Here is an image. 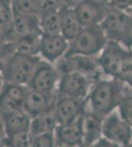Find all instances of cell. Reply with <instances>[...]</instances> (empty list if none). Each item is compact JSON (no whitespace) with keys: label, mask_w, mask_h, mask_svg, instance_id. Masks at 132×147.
Wrapping results in <instances>:
<instances>
[{"label":"cell","mask_w":132,"mask_h":147,"mask_svg":"<svg viewBox=\"0 0 132 147\" xmlns=\"http://www.w3.org/2000/svg\"><path fill=\"white\" fill-rule=\"evenodd\" d=\"M42 35L16 36L13 42L15 44L17 52L30 56H40Z\"/></svg>","instance_id":"21"},{"label":"cell","mask_w":132,"mask_h":147,"mask_svg":"<svg viewBox=\"0 0 132 147\" xmlns=\"http://www.w3.org/2000/svg\"><path fill=\"white\" fill-rule=\"evenodd\" d=\"M56 100L57 93H45L29 89L23 104V110L34 119L53 108Z\"/></svg>","instance_id":"10"},{"label":"cell","mask_w":132,"mask_h":147,"mask_svg":"<svg viewBox=\"0 0 132 147\" xmlns=\"http://www.w3.org/2000/svg\"><path fill=\"white\" fill-rule=\"evenodd\" d=\"M101 26L109 40L132 48V22L125 11L109 6Z\"/></svg>","instance_id":"4"},{"label":"cell","mask_w":132,"mask_h":147,"mask_svg":"<svg viewBox=\"0 0 132 147\" xmlns=\"http://www.w3.org/2000/svg\"><path fill=\"white\" fill-rule=\"evenodd\" d=\"M91 1L95 2V3L99 4V5L105 6V7H109V6H110L109 0H91Z\"/></svg>","instance_id":"28"},{"label":"cell","mask_w":132,"mask_h":147,"mask_svg":"<svg viewBox=\"0 0 132 147\" xmlns=\"http://www.w3.org/2000/svg\"><path fill=\"white\" fill-rule=\"evenodd\" d=\"M126 147H132V140H131V142H130V143H129Z\"/></svg>","instance_id":"31"},{"label":"cell","mask_w":132,"mask_h":147,"mask_svg":"<svg viewBox=\"0 0 132 147\" xmlns=\"http://www.w3.org/2000/svg\"><path fill=\"white\" fill-rule=\"evenodd\" d=\"M47 0H13L12 6L13 9L23 13L32 14V15L40 16L44 11Z\"/></svg>","instance_id":"23"},{"label":"cell","mask_w":132,"mask_h":147,"mask_svg":"<svg viewBox=\"0 0 132 147\" xmlns=\"http://www.w3.org/2000/svg\"><path fill=\"white\" fill-rule=\"evenodd\" d=\"M82 119L57 125L54 131L57 146L78 147L84 144Z\"/></svg>","instance_id":"13"},{"label":"cell","mask_w":132,"mask_h":147,"mask_svg":"<svg viewBox=\"0 0 132 147\" xmlns=\"http://www.w3.org/2000/svg\"><path fill=\"white\" fill-rule=\"evenodd\" d=\"M87 110V102H82L68 97L57 96L55 115L58 125L76 122L83 118Z\"/></svg>","instance_id":"12"},{"label":"cell","mask_w":132,"mask_h":147,"mask_svg":"<svg viewBox=\"0 0 132 147\" xmlns=\"http://www.w3.org/2000/svg\"><path fill=\"white\" fill-rule=\"evenodd\" d=\"M69 44L62 34H42L40 56L47 62L56 64L67 54Z\"/></svg>","instance_id":"11"},{"label":"cell","mask_w":132,"mask_h":147,"mask_svg":"<svg viewBox=\"0 0 132 147\" xmlns=\"http://www.w3.org/2000/svg\"><path fill=\"white\" fill-rule=\"evenodd\" d=\"M40 59V56H30L16 52L1 62L2 80L27 85Z\"/></svg>","instance_id":"2"},{"label":"cell","mask_w":132,"mask_h":147,"mask_svg":"<svg viewBox=\"0 0 132 147\" xmlns=\"http://www.w3.org/2000/svg\"><path fill=\"white\" fill-rule=\"evenodd\" d=\"M103 136L122 147H126L132 140V125L122 119L116 110L104 118Z\"/></svg>","instance_id":"8"},{"label":"cell","mask_w":132,"mask_h":147,"mask_svg":"<svg viewBox=\"0 0 132 147\" xmlns=\"http://www.w3.org/2000/svg\"><path fill=\"white\" fill-rule=\"evenodd\" d=\"M117 111L122 117V119H124L129 125H132V93L129 94L122 101Z\"/></svg>","instance_id":"25"},{"label":"cell","mask_w":132,"mask_h":147,"mask_svg":"<svg viewBox=\"0 0 132 147\" xmlns=\"http://www.w3.org/2000/svg\"><path fill=\"white\" fill-rule=\"evenodd\" d=\"M56 139L54 132L34 136L32 147H56Z\"/></svg>","instance_id":"24"},{"label":"cell","mask_w":132,"mask_h":147,"mask_svg":"<svg viewBox=\"0 0 132 147\" xmlns=\"http://www.w3.org/2000/svg\"><path fill=\"white\" fill-rule=\"evenodd\" d=\"M34 136L30 130L3 136L2 147H32Z\"/></svg>","instance_id":"22"},{"label":"cell","mask_w":132,"mask_h":147,"mask_svg":"<svg viewBox=\"0 0 132 147\" xmlns=\"http://www.w3.org/2000/svg\"><path fill=\"white\" fill-rule=\"evenodd\" d=\"M103 121L97 114L90 110L87 105V110L83 116L82 125L84 134V143L94 145L103 137Z\"/></svg>","instance_id":"16"},{"label":"cell","mask_w":132,"mask_h":147,"mask_svg":"<svg viewBox=\"0 0 132 147\" xmlns=\"http://www.w3.org/2000/svg\"><path fill=\"white\" fill-rule=\"evenodd\" d=\"M78 147H94V145H89V144H82V145H80V146H78Z\"/></svg>","instance_id":"29"},{"label":"cell","mask_w":132,"mask_h":147,"mask_svg":"<svg viewBox=\"0 0 132 147\" xmlns=\"http://www.w3.org/2000/svg\"><path fill=\"white\" fill-rule=\"evenodd\" d=\"M57 125H58V122H57V118L55 115L54 106L47 113L32 119L30 131L33 134V136H40V134L54 132Z\"/></svg>","instance_id":"20"},{"label":"cell","mask_w":132,"mask_h":147,"mask_svg":"<svg viewBox=\"0 0 132 147\" xmlns=\"http://www.w3.org/2000/svg\"><path fill=\"white\" fill-rule=\"evenodd\" d=\"M107 9V7L99 5L91 0H83L80 4L74 7L76 15L83 28L101 25L104 21Z\"/></svg>","instance_id":"14"},{"label":"cell","mask_w":132,"mask_h":147,"mask_svg":"<svg viewBox=\"0 0 132 147\" xmlns=\"http://www.w3.org/2000/svg\"><path fill=\"white\" fill-rule=\"evenodd\" d=\"M13 0H1L0 2V27H1V42L13 41L16 37L14 30Z\"/></svg>","instance_id":"19"},{"label":"cell","mask_w":132,"mask_h":147,"mask_svg":"<svg viewBox=\"0 0 132 147\" xmlns=\"http://www.w3.org/2000/svg\"><path fill=\"white\" fill-rule=\"evenodd\" d=\"M97 80L81 73H67L61 75L57 87V96L68 97L82 102H87L93 85Z\"/></svg>","instance_id":"5"},{"label":"cell","mask_w":132,"mask_h":147,"mask_svg":"<svg viewBox=\"0 0 132 147\" xmlns=\"http://www.w3.org/2000/svg\"><path fill=\"white\" fill-rule=\"evenodd\" d=\"M29 90L27 85L3 82L1 87V117L23 109Z\"/></svg>","instance_id":"9"},{"label":"cell","mask_w":132,"mask_h":147,"mask_svg":"<svg viewBox=\"0 0 132 147\" xmlns=\"http://www.w3.org/2000/svg\"><path fill=\"white\" fill-rule=\"evenodd\" d=\"M109 4L110 6L125 12L132 8V0H109Z\"/></svg>","instance_id":"26"},{"label":"cell","mask_w":132,"mask_h":147,"mask_svg":"<svg viewBox=\"0 0 132 147\" xmlns=\"http://www.w3.org/2000/svg\"><path fill=\"white\" fill-rule=\"evenodd\" d=\"M1 123L3 127V136H10L20 131L30 130L32 118L23 109L16 112L1 117Z\"/></svg>","instance_id":"17"},{"label":"cell","mask_w":132,"mask_h":147,"mask_svg":"<svg viewBox=\"0 0 132 147\" xmlns=\"http://www.w3.org/2000/svg\"><path fill=\"white\" fill-rule=\"evenodd\" d=\"M60 78L61 75L57 70L55 64L40 59L27 86L29 89L45 93H56Z\"/></svg>","instance_id":"6"},{"label":"cell","mask_w":132,"mask_h":147,"mask_svg":"<svg viewBox=\"0 0 132 147\" xmlns=\"http://www.w3.org/2000/svg\"><path fill=\"white\" fill-rule=\"evenodd\" d=\"M132 93V87L112 78H101L93 85L87 105L92 112L105 118L116 111L122 101Z\"/></svg>","instance_id":"1"},{"label":"cell","mask_w":132,"mask_h":147,"mask_svg":"<svg viewBox=\"0 0 132 147\" xmlns=\"http://www.w3.org/2000/svg\"><path fill=\"white\" fill-rule=\"evenodd\" d=\"M94 147H122V146L118 145V144L114 143V142L110 141L103 136L99 141H97L94 144Z\"/></svg>","instance_id":"27"},{"label":"cell","mask_w":132,"mask_h":147,"mask_svg":"<svg viewBox=\"0 0 132 147\" xmlns=\"http://www.w3.org/2000/svg\"><path fill=\"white\" fill-rule=\"evenodd\" d=\"M54 1H56V2H58V3L62 4V1H63V0H54Z\"/></svg>","instance_id":"30"},{"label":"cell","mask_w":132,"mask_h":147,"mask_svg":"<svg viewBox=\"0 0 132 147\" xmlns=\"http://www.w3.org/2000/svg\"><path fill=\"white\" fill-rule=\"evenodd\" d=\"M109 42L102 26L83 28L81 32L69 44L66 55L98 57Z\"/></svg>","instance_id":"3"},{"label":"cell","mask_w":132,"mask_h":147,"mask_svg":"<svg viewBox=\"0 0 132 147\" xmlns=\"http://www.w3.org/2000/svg\"><path fill=\"white\" fill-rule=\"evenodd\" d=\"M61 34L69 42L72 41L83 30V26L75 13L74 8L67 5H61Z\"/></svg>","instance_id":"18"},{"label":"cell","mask_w":132,"mask_h":147,"mask_svg":"<svg viewBox=\"0 0 132 147\" xmlns=\"http://www.w3.org/2000/svg\"><path fill=\"white\" fill-rule=\"evenodd\" d=\"M57 70L60 75L67 73H81L98 80L102 78V70L98 63L97 57H89L82 55H65L56 64Z\"/></svg>","instance_id":"7"},{"label":"cell","mask_w":132,"mask_h":147,"mask_svg":"<svg viewBox=\"0 0 132 147\" xmlns=\"http://www.w3.org/2000/svg\"><path fill=\"white\" fill-rule=\"evenodd\" d=\"M14 11V30L16 36H27V35H42L40 25V17L37 15Z\"/></svg>","instance_id":"15"}]
</instances>
